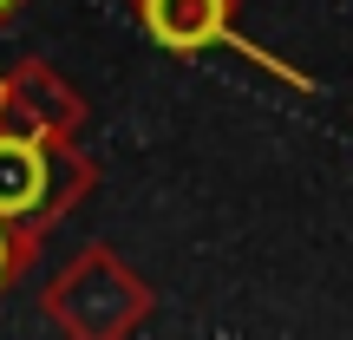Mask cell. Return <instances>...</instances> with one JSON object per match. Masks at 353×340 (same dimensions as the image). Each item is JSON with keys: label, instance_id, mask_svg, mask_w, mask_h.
I'll return each instance as SVG.
<instances>
[{"label": "cell", "instance_id": "1", "mask_svg": "<svg viewBox=\"0 0 353 340\" xmlns=\"http://www.w3.org/2000/svg\"><path fill=\"white\" fill-rule=\"evenodd\" d=\"M144 20L164 46H210L229 26V0H144Z\"/></svg>", "mask_w": 353, "mask_h": 340}, {"label": "cell", "instance_id": "4", "mask_svg": "<svg viewBox=\"0 0 353 340\" xmlns=\"http://www.w3.org/2000/svg\"><path fill=\"white\" fill-rule=\"evenodd\" d=\"M0 7H7V0H0Z\"/></svg>", "mask_w": 353, "mask_h": 340}, {"label": "cell", "instance_id": "3", "mask_svg": "<svg viewBox=\"0 0 353 340\" xmlns=\"http://www.w3.org/2000/svg\"><path fill=\"white\" fill-rule=\"evenodd\" d=\"M0 268H7V236H0Z\"/></svg>", "mask_w": 353, "mask_h": 340}, {"label": "cell", "instance_id": "2", "mask_svg": "<svg viewBox=\"0 0 353 340\" xmlns=\"http://www.w3.org/2000/svg\"><path fill=\"white\" fill-rule=\"evenodd\" d=\"M39 190H46V164H39V151L20 144V138H0V216L33 210Z\"/></svg>", "mask_w": 353, "mask_h": 340}]
</instances>
